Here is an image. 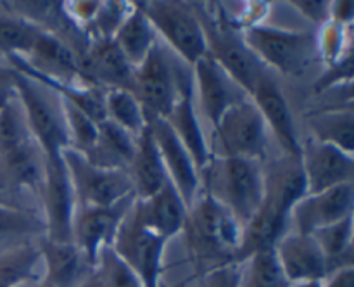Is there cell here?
I'll return each mask as SVG.
<instances>
[{"instance_id":"obj_1","label":"cell","mask_w":354,"mask_h":287,"mask_svg":"<svg viewBox=\"0 0 354 287\" xmlns=\"http://www.w3.org/2000/svg\"><path fill=\"white\" fill-rule=\"evenodd\" d=\"M306 194L299 158L286 156L265 166V190L254 216L242 228L235 263L241 265L251 256L273 251L277 242L287 234L290 211Z\"/></svg>"},{"instance_id":"obj_2","label":"cell","mask_w":354,"mask_h":287,"mask_svg":"<svg viewBox=\"0 0 354 287\" xmlns=\"http://www.w3.org/2000/svg\"><path fill=\"white\" fill-rule=\"evenodd\" d=\"M182 234L197 277L235 263L242 237L241 223L204 190L189 206Z\"/></svg>"},{"instance_id":"obj_3","label":"cell","mask_w":354,"mask_h":287,"mask_svg":"<svg viewBox=\"0 0 354 287\" xmlns=\"http://www.w3.org/2000/svg\"><path fill=\"white\" fill-rule=\"evenodd\" d=\"M201 173H204V192L227 207L244 228L261 203L265 165L252 159L211 156Z\"/></svg>"},{"instance_id":"obj_4","label":"cell","mask_w":354,"mask_h":287,"mask_svg":"<svg viewBox=\"0 0 354 287\" xmlns=\"http://www.w3.org/2000/svg\"><path fill=\"white\" fill-rule=\"evenodd\" d=\"M241 33L245 45L265 68L268 66L294 78L303 76L318 55L317 37L311 31H294L259 23L244 28Z\"/></svg>"},{"instance_id":"obj_5","label":"cell","mask_w":354,"mask_h":287,"mask_svg":"<svg viewBox=\"0 0 354 287\" xmlns=\"http://www.w3.org/2000/svg\"><path fill=\"white\" fill-rule=\"evenodd\" d=\"M196 12L203 24L204 37H206L207 55L249 97L256 80L265 73V66L245 45L241 30L228 23L221 7H218L216 12H209L203 7L196 9Z\"/></svg>"},{"instance_id":"obj_6","label":"cell","mask_w":354,"mask_h":287,"mask_svg":"<svg viewBox=\"0 0 354 287\" xmlns=\"http://www.w3.org/2000/svg\"><path fill=\"white\" fill-rule=\"evenodd\" d=\"M17 102L31 138L44 154L61 156L69 147L62 100L44 85L17 73Z\"/></svg>"},{"instance_id":"obj_7","label":"cell","mask_w":354,"mask_h":287,"mask_svg":"<svg viewBox=\"0 0 354 287\" xmlns=\"http://www.w3.org/2000/svg\"><path fill=\"white\" fill-rule=\"evenodd\" d=\"M211 156L265 161L268 128L251 99L234 104L213 127Z\"/></svg>"},{"instance_id":"obj_8","label":"cell","mask_w":354,"mask_h":287,"mask_svg":"<svg viewBox=\"0 0 354 287\" xmlns=\"http://www.w3.org/2000/svg\"><path fill=\"white\" fill-rule=\"evenodd\" d=\"M137 6L152 24L156 35L161 37L185 64L192 66L207 54L203 24L194 7L166 0L137 2Z\"/></svg>"},{"instance_id":"obj_9","label":"cell","mask_w":354,"mask_h":287,"mask_svg":"<svg viewBox=\"0 0 354 287\" xmlns=\"http://www.w3.org/2000/svg\"><path fill=\"white\" fill-rule=\"evenodd\" d=\"M62 159L78 207L111 206L135 196L133 183L127 169L100 168L73 149H64Z\"/></svg>"},{"instance_id":"obj_10","label":"cell","mask_w":354,"mask_h":287,"mask_svg":"<svg viewBox=\"0 0 354 287\" xmlns=\"http://www.w3.org/2000/svg\"><path fill=\"white\" fill-rule=\"evenodd\" d=\"M182 68L175 66L161 44L156 45L147 57L133 68L131 92L144 107L147 120L166 118L178 95Z\"/></svg>"},{"instance_id":"obj_11","label":"cell","mask_w":354,"mask_h":287,"mask_svg":"<svg viewBox=\"0 0 354 287\" xmlns=\"http://www.w3.org/2000/svg\"><path fill=\"white\" fill-rule=\"evenodd\" d=\"M41 221L44 237L55 242H73V227L76 216V197L71 180L61 156H45V178L41 185Z\"/></svg>"},{"instance_id":"obj_12","label":"cell","mask_w":354,"mask_h":287,"mask_svg":"<svg viewBox=\"0 0 354 287\" xmlns=\"http://www.w3.org/2000/svg\"><path fill=\"white\" fill-rule=\"evenodd\" d=\"M166 244L168 242L142 227L130 210L111 249L138 277L142 287H159L165 272Z\"/></svg>"},{"instance_id":"obj_13","label":"cell","mask_w":354,"mask_h":287,"mask_svg":"<svg viewBox=\"0 0 354 287\" xmlns=\"http://www.w3.org/2000/svg\"><path fill=\"white\" fill-rule=\"evenodd\" d=\"M306 194L324 192L354 183V154L335 145L308 138L299 156Z\"/></svg>"},{"instance_id":"obj_14","label":"cell","mask_w":354,"mask_h":287,"mask_svg":"<svg viewBox=\"0 0 354 287\" xmlns=\"http://www.w3.org/2000/svg\"><path fill=\"white\" fill-rule=\"evenodd\" d=\"M135 196L111 206L78 207L73 227V242L97 266L102 249L111 248L121 223L131 210Z\"/></svg>"},{"instance_id":"obj_15","label":"cell","mask_w":354,"mask_h":287,"mask_svg":"<svg viewBox=\"0 0 354 287\" xmlns=\"http://www.w3.org/2000/svg\"><path fill=\"white\" fill-rule=\"evenodd\" d=\"M354 213V183L317 194H304L290 211V221L299 234L313 235Z\"/></svg>"},{"instance_id":"obj_16","label":"cell","mask_w":354,"mask_h":287,"mask_svg":"<svg viewBox=\"0 0 354 287\" xmlns=\"http://www.w3.org/2000/svg\"><path fill=\"white\" fill-rule=\"evenodd\" d=\"M249 99L258 107L266 128L272 131L275 140L279 142L283 154L299 158L303 142L299 140V135H297L289 102H287L286 95L277 85L275 80L270 78L266 71L252 85Z\"/></svg>"},{"instance_id":"obj_17","label":"cell","mask_w":354,"mask_h":287,"mask_svg":"<svg viewBox=\"0 0 354 287\" xmlns=\"http://www.w3.org/2000/svg\"><path fill=\"white\" fill-rule=\"evenodd\" d=\"M149 127L161 154L168 180L178 190L187 206H190L201 194V175L192 156L162 118L151 120Z\"/></svg>"},{"instance_id":"obj_18","label":"cell","mask_w":354,"mask_h":287,"mask_svg":"<svg viewBox=\"0 0 354 287\" xmlns=\"http://www.w3.org/2000/svg\"><path fill=\"white\" fill-rule=\"evenodd\" d=\"M280 268L292 286L322 282L328 273V263L313 235L287 232L273 248Z\"/></svg>"},{"instance_id":"obj_19","label":"cell","mask_w":354,"mask_h":287,"mask_svg":"<svg viewBox=\"0 0 354 287\" xmlns=\"http://www.w3.org/2000/svg\"><path fill=\"white\" fill-rule=\"evenodd\" d=\"M190 71L194 90L199 93L201 106L211 127H214L234 104L248 99V93L207 54L194 62Z\"/></svg>"},{"instance_id":"obj_20","label":"cell","mask_w":354,"mask_h":287,"mask_svg":"<svg viewBox=\"0 0 354 287\" xmlns=\"http://www.w3.org/2000/svg\"><path fill=\"white\" fill-rule=\"evenodd\" d=\"M41 287H80L97 266L86 258L75 242H55L40 237Z\"/></svg>"},{"instance_id":"obj_21","label":"cell","mask_w":354,"mask_h":287,"mask_svg":"<svg viewBox=\"0 0 354 287\" xmlns=\"http://www.w3.org/2000/svg\"><path fill=\"white\" fill-rule=\"evenodd\" d=\"M187 211H189V206L169 180L152 196L145 199L135 197L133 206H131L135 220L165 242L182 234Z\"/></svg>"},{"instance_id":"obj_22","label":"cell","mask_w":354,"mask_h":287,"mask_svg":"<svg viewBox=\"0 0 354 287\" xmlns=\"http://www.w3.org/2000/svg\"><path fill=\"white\" fill-rule=\"evenodd\" d=\"M162 120L171 127L180 142L190 152L199 173L203 172L211 159V147L207 145L196 106H194L192 75H189L187 69L182 68V71H180L178 95H176V100L168 116L162 118Z\"/></svg>"},{"instance_id":"obj_23","label":"cell","mask_w":354,"mask_h":287,"mask_svg":"<svg viewBox=\"0 0 354 287\" xmlns=\"http://www.w3.org/2000/svg\"><path fill=\"white\" fill-rule=\"evenodd\" d=\"M23 59L31 69L57 82L88 83L83 76L82 64L75 48L69 47L61 37L44 28L38 33L31 50Z\"/></svg>"},{"instance_id":"obj_24","label":"cell","mask_w":354,"mask_h":287,"mask_svg":"<svg viewBox=\"0 0 354 287\" xmlns=\"http://www.w3.org/2000/svg\"><path fill=\"white\" fill-rule=\"evenodd\" d=\"M45 178V154L37 142L30 140L12 151L0 154V194L12 199L30 190L40 196Z\"/></svg>"},{"instance_id":"obj_25","label":"cell","mask_w":354,"mask_h":287,"mask_svg":"<svg viewBox=\"0 0 354 287\" xmlns=\"http://www.w3.org/2000/svg\"><path fill=\"white\" fill-rule=\"evenodd\" d=\"M80 64L86 82L99 89L131 90L133 68L116 47L113 38L90 40Z\"/></svg>"},{"instance_id":"obj_26","label":"cell","mask_w":354,"mask_h":287,"mask_svg":"<svg viewBox=\"0 0 354 287\" xmlns=\"http://www.w3.org/2000/svg\"><path fill=\"white\" fill-rule=\"evenodd\" d=\"M127 172L133 183V194L137 199H145V197L152 196L168 182L161 154H159V149L156 145L149 124L137 137L133 158H131Z\"/></svg>"},{"instance_id":"obj_27","label":"cell","mask_w":354,"mask_h":287,"mask_svg":"<svg viewBox=\"0 0 354 287\" xmlns=\"http://www.w3.org/2000/svg\"><path fill=\"white\" fill-rule=\"evenodd\" d=\"M113 40L121 54L124 55V59L130 62L131 68H137L147 57L149 52L159 44L154 28L149 23L140 7L137 6V2L131 3L130 12L121 21Z\"/></svg>"},{"instance_id":"obj_28","label":"cell","mask_w":354,"mask_h":287,"mask_svg":"<svg viewBox=\"0 0 354 287\" xmlns=\"http://www.w3.org/2000/svg\"><path fill=\"white\" fill-rule=\"evenodd\" d=\"M137 137L109 120L99 121V133L92 151L85 156L92 165L109 169H128Z\"/></svg>"},{"instance_id":"obj_29","label":"cell","mask_w":354,"mask_h":287,"mask_svg":"<svg viewBox=\"0 0 354 287\" xmlns=\"http://www.w3.org/2000/svg\"><path fill=\"white\" fill-rule=\"evenodd\" d=\"M41 273V256L38 242H21L0 251V287H19L38 282Z\"/></svg>"},{"instance_id":"obj_30","label":"cell","mask_w":354,"mask_h":287,"mask_svg":"<svg viewBox=\"0 0 354 287\" xmlns=\"http://www.w3.org/2000/svg\"><path fill=\"white\" fill-rule=\"evenodd\" d=\"M308 127L315 140L354 154V113L351 106L311 114L308 116Z\"/></svg>"},{"instance_id":"obj_31","label":"cell","mask_w":354,"mask_h":287,"mask_svg":"<svg viewBox=\"0 0 354 287\" xmlns=\"http://www.w3.org/2000/svg\"><path fill=\"white\" fill-rule=\"evenodd\" d=\"M45 225L41 216L16 203L0 201V251L9 249L6 242L30 241V237H44Z\"/></svg>"},{"instance_id":"obj_32","label":"cell","mask_w":354,"mask_h":287,"mask_svg":"<svg viewBox=\"0 0 354 287\" xmlns=\"http://www.w3.org/2000/svg\"><path fill=\"white\" fill-rule=\"evenodd\" d=\"M104 113L106 120L138 137L149 124L144 107L131 90L111 89L104 92Z\"/></svg>"},{"instance_id":"obj_33","label":"cell","mask_w":354,"mask_h":287,"mask_svg":"<svg viewBox=\"0 0 354 287\" xmlns=\"http://www.w3.org/2000/svg\"><path fill=\"white\" fill-rule=\"evenodd\" d=\"M40 31V26L21 17L12 9L0 7V57L28 55Z\"/></svg>"},{"instance_id":"obj_34","label":"cell","mask_w":354,"mask_h":287,"mask_svg":"<svg viewBox=\"0 0 354 287\" xmlns=\"http://www.w3.org/2000/svg\"><path fill=\"white\" fill-rule=\"evenodd\" d=\"M353 230L354 218L348 216L313 234L327 258L328 272L353 266Z\"/></svg>"},{"instance_id":"obj_35","label":"cell","mask_w":354,"mask_h":287,"mask_svg":"<svg viewBox=\"0 0 354 287\" xmlns=\"http://www.w3.org/2000/svg\"><path fill=\"white\" fill-rule=\"evenodd\" d=\"M241 287H294L273 251H263L241 263Z\"/></svg>"},{"instance_id":"obj_36","label":"cell","mask_w":354,"mask_h":287,"mask_svg":"<svg viewBox=\"0 0 354 287\" xmlns=\"http://www.w3.org/2000/svg\"><path fill=\"white\" fill-rule=\"evenodd\" d=\"M62 111H64L66 130H68L69 147L73 151L80 152L82 156H86L92 151L93 144L97 140L99 133V123L93 121L88 114L80 111L78 107L62 100Z\"/></svg>"},{"instance_id":"obj_37","label":"cell","mask_w":354,"mask_h":287,"mask_svg":"<svg viewBox=\"0 0 354 287\" xmlns=\"http://www.w3.org/2000/svg\"><path fill=\"white\" fill-rule=\"evenodd\" d=\"M33 140L24 120L19 102L14 100L7 107L0 109V154L12 151L26 142Z\"/></svg>"},{"instance_id":"obj_38","label":"cell","mask_w":354,"mask_h":287,"mask_svg":"<svg viewBox=\"0 0 354 287\" xmlns=\"http://www.w3.org/2000/svg\"><path fill=\"white\" fill-rule=\"evenodd\" d=\"M349 28L341 26L332 21L320 26V33L317 35V48L318 55L325 61V64L330 66L341 61L344 55L351 54L349 48Z\"/></svg>"},{"instance_id":"obj_39","label":"cell","mask_w":354,"mask_h":287,"mask_svg":"<svg viewBox=\"0 0 354 287\" xmlns=\"http://www.w3.org/2000/svg\"><path fill=\"white\" fill-rule=\"evenodd\" d=\"M97 270L106 287H142L138 277L118 258V254L111 248L102 249L97 261Z\"/></svg>"},{"instance_id":"obj_40","label":"cell","mask_w":354,"mask_h":287,"mask_svg":"<svg viewBox=\"0 0 354 287\" xmlns=\"http://www.w3.org/2000/svg\"><path fill=\"white\" fill-rule=\"evenodd\" d=\"M353 80V55L348 54L337 61L335 64L327 66V71L324 73V76H320L317 83H315V90L317 93L327 92L332 86L342 85V83H348L351 85Z\"/></svg>"},{"instance_id":"obj_41","label":"cell","mask_w":354,"mask_h":287,"mask_svg":"<svg viewBox=\"0 0 354 287\" xmlns=\"http://www.w3.org/2000/svg\"><path fill=\"white\" fill-rule=\"evenodd\" d=\"M196 287H241V265L220 266L199 277Z\"/></svg>"},{"instance_id":"obj_42","label":"cell","mask_w":354,"mask_h":287,"mask_svg":"<svg viewBox=\"0 0 354 287\" xmlns=\"http://www.w3.org/2000/svg\"><path fill=\"white\" fill-rule=\"evenodd\" d=\"M17 100V73L6 59L0 57V109Z\"/></svg>"},{"instance_id":"obj_43","label":"cell","mask_w":354,"mask_h":287,"mask_svg":"<svg viewBox=\"0 0 354 287\" xmlns=\"http://www.w3.org/2000/svg\"><path fill=\"white\" fill-rule=\"evenodd\" d=\"M290 6H294L297 12L317 23L318 26L328 23V17H330V2H290Z\"/></svg>"},{"instance_id":"obj_44","label":"cell","mask_w":354,"mask_h":287,"mask_svg":"<svg viewBox=\"0 0 354 287\" xmlns=\"http://www.w3.org/2000/svg\"><path fill=\"white\" fill-rule=\"evenodd\" d=\"M320 284L322 287H354V266L332 270Z\"/></svg>"},{"instance_id":"obj_45","label":"cell","mask_w":354,"mask_h":287,"mask_svg":"<svg viewBox=\"0 0 354 287\" xmlns=\"http://www.w3.org/2000/svg\"><path fill=\"white\" fill-rule=\"evenodd\" d=\"M354 19V3L353 2H330V17L328 21L341 26H351Z\"/></svg>"},{"instance_id":"obj_46","label":"cell","mask_w":354,"mask_h":287,"mask_svg":"<svg viewBox=\"0 0 354 287\" xmlns=\"http://www.w3.org/2000/svg\"><path fill=\"white\" fill-rule=\"evenodd\" d=\"M80 287H106V286H104V280H102V277H100L99 270L95 268V272H93L92 275H90L88 279H86Z\"/></svg>"},{"instance_id":"obj_47","label":"cell","mask_w":354,"mask_h":287,"mask_svg":"<svg viewBox=\"0 0 354 287\" xmlns=\"http://www.w3.org/2000/svg\"><path fill=\"white\" fill-rule=\"evenodd\" d=\"M159 287H187V286L185 284H169V282H166V280H161Z\"/></svg>"},{"instance_id":"obj_48","label":"cell","mask_w":354,"mask_h":287,"mask_svg":"<svg viewBox=\"0 0 354 287\" xmlns=\"http://www.w3.org/2000/svg\"><path fill=\"white\" fill-rule=\"evenodd\" d=\"M294 287H322L320 282H310V284H299V286H294Z\"/></svg>"},{"instance_id":"obj_49","label":"cell","mask_w":354,"mask_h":287,"mask_svg":"<svg viewBox=\"0 0 354 287\" xmlns=\"http://www.w3.org/2000/svg\"><path fill=\"white\" fill-rule=\"evenodd\" d=\"M19 287H41V286L38 282H28V284H23V286H19Z\"/></svg>"},{"instance_id":"obj_50","label":"cell","mask_w":354,"mask_h":287,"mask_svg":"<svg viewBox=\"0 0 354 287\" xmlns=\"http://www.w3.org/2000/svg\"><path fill=\"white\" fill-rule=\"evenodd\" d=\"M0 201H7V203H14V201H10V199H9V197L2 196V194H0Z\"/></svg>"}]
</instances>
